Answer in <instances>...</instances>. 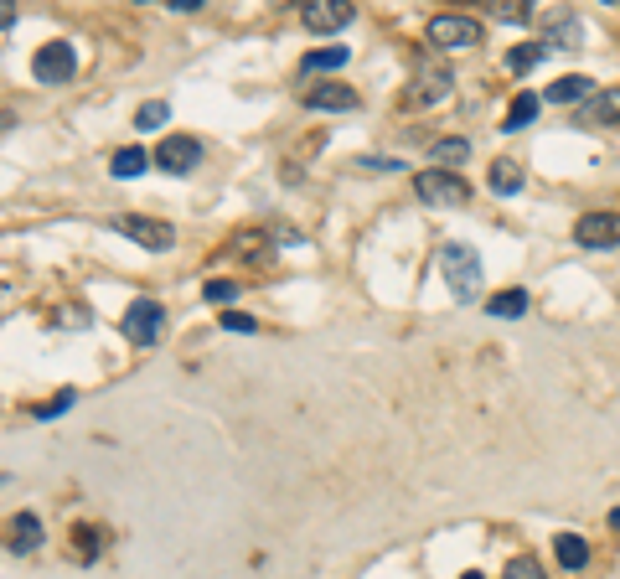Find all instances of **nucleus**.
Instances as JSON below:
<instances>
[{"label":"nucleus","mask_w":620,"mask_h":579,"mask_svg":"<svg viewBox=\"0 0 620 579\" xmlns=\"http://www.w3.org/2000/svg\"><path fill=\"white\" fill-rule=\"evenodd\" d=\"M440 274H445V285H450V295L460 300V306H471V300L481 295V285H486V269H481V259H476V249L471 243H440Z\"/></svg>","instance_id":"1"},{"label":"nucleus","mask_w":620,"mask_h":579,"mask_svg":"<svg viewBox=\"0 0 620 579\" xmlns=\"http://www.w3.org/2000/svg\"><path fill=\"white\" fill-rule=\"evenodd\" d=\"M414 192H419V202H429V207H465V202H471V187H465L455 171H440V166L419 171V176H414Z\"/></svg>","instance_id":"2"},{"label":"nucleus","mask_w":620,"mask_h":579,"mask_svg":"<svg viewBox=\"0 0 620 579\" xmlns=\"http://www.w3.org/2000/svg\"><path fill=\"white\" fill-rule=\"evenodd\" d=\"M124 337H130L135 347H155V342H161L166 337V306H161V300H135V306L130 311H124Z\"/></svg>","instance_id":"3"},{"label":"nucleus","mask_w":620,"mask_h":579,"mask_svg":"<svg viewBox=\"0 0 620 579\" xmlns=\"http://www.w3.org/2000/svg\"><path fill=\"white\" fill-rule=\"evenodd\" d=\"M429 47H440V52L481 47V21H471V16H434L429 21Z\"/></svg>","instance_id":"4"},{"label":"nucleus","mask_w":620,"mask_h":579,"mask_svg":"<svg viewBox=\"0 0 620 579\" xmlns=\"http://www.w3.org/2000/svg\"><path fill=\"white\" fill-rule=\"evenodd\" d=\"M450 88H455L450 68H445V63H429V57H419L414 83H409V104H414V109H424V104H445Z\"/></svg>","instance_id":"5"},{"label":"nucleus","mask_w":620,"mask_h":579,"mask_svg":"<svg viewBox=\"0 0 620 579\" xmlns=\"http://www.w3.org/2000/svg\"><path fill=\"white\" fill-rule=\"evenodd\" d=\"M78 73V52H73V42H47V47H37V57H31V78L37 83H68Z\"/></svg>","instance_id":"6"},{"label":"nucleus","mask_w":620,"mask_h":579,"mask_svg":"<svg viewBox=\"0 0 620 579\" xmlns=\"http://www.w3.org/2000/svg\"><path fill=\"white\" fill-rule=\"evenodd\" d=\"M114 228L124 238H135L140 249H150V254H166L171 243H176V228L161 223V218H135V212H124V218H114Z\"/></svg>","instance_id":"7"},{"label":"nucleus","mask_w":620,"mask_h":579,"mask_svg":"<svg viewBox=\"0 0 620 579\" xmlns=\"http://www.w3.org/2000/svg\"><path fill=\"white\" fill-rule=\"evenodd\" d=\"M574 243L579 249H615L620 243V212H584L574 223Z\"/></svg>","instance_id":"8"},{"label":"nucleus","mask_w":620,"mask_h":579,"mask_svg":"<svg viewBox=\"0 0 620 579\" xmlns=\"http://www.w3.org/2000/svg\"><path fill=\"white\" fill-rule=\"evenodd\" d=\"M352 16H357L352 0H310V6L300 11V21L310 26V32H321V37L341 32V26H352Z\"/></svg>","instance_id":"9"},{"label":"nucleus","mask_w":620,"mask_h":579,"mask_svg":"<svg viewBox=\"0 0 620 579\" xmlns=\"http://www.w3.org/2000/svg\"><path fill=\"white\" fill-rule=\"evenodd\" d=\"M197 161H202V145L192 135H166L161 145H155V166L171 171V176H186Z\"/></svg>","instance_id":"10"},{"label":"nucleus","mask_w":620,"mask_h":579,"mask_svg":"<svg viewBox=\"0 0 620 579\" xmlns=\"http://www.w3.org/2000/svg\"><path fill=\"white\" fill-rule=\"evenodd\" d=\"M305 104L310 109H326V114H341V109H357V88L347 83H321V88H305Z\"/></svg>","instance_id":"11"},{"label":"nucleus","mask_w":620,"mask_h":579,"mask_svg":"<svg viewBox=\"0 0 620 579\" xmlns=\"http://www.w3.org/2000/svg\"><path fill=\"white\" fill-rule=\"evenodd\" d=\"M589 88H595V83H589L584 73H564V78H553V83L543 88V99H548V104H584Z\"/></svg>","instance_id":"12"},{"label":"nucleus","mask_w":620,"mask_h":579,"mask_svg":"<svg viewBox=\"0 0 620 579\" xmlns=\"http://www.w3.org/2000/svg\"><path fill=\"white\" fill-rule=\"evenodd\" d=\"M579 42H584L579 16H553V21H548V37H543V47H548V52H553V47H558V52H574Z\"/></svg>","instance_id":"13"},{"label":"nucleus","mask_w":620,"mask_h":579,"mask_svg":"<svg viewBox=\"0 0 620 579\" xmlns=\"http://www.w3.org/2000/svg\"><path fill=\"white\" fill-rule=\"evenodd\" d=\"M553 554H558V569L579 574V569L589 564V543H584L579 533H558V538H553Z\"/></svg>","instance_id":"14"},{"label":"nucleus","mask_w":620,"mask_h":579,"mask_svg":"<svg viewBox=\"0 0 620 579\" xmlns=\"http://www.w3.org/2000/svg\"><path fill=\"white\" fill-rule=\"evenodd\" d=\"M584 119L589 125H620V88H600V94L584 104Z\"/></svg>","instance_id":"15"},{"label":"nucleus","mask_w":620,"mask_h":579,"mask_svg":"<svg viewBox=\"0 0 620 579\" xmlns=\"http://www.w3.org/2000/svg\"><path fill=\"white\" fill-rule=\"evenodd\" d=\"M522 166L517 161H491V176H486V187L496 192V197H517L522 192Z\"/></svg>","instance_id":"16"},{"label":"nucleus","mask_w":620,"mask_h":579,"mask_svg":"<svg viewBox=\"0 0 620 579\" xmlns=\"http://www.w3.org/2000/svg\"><path fill=\"white\" fill-rule=\"evenodd\" d=\"M145 166H155V156H145V145H119V150H114V161H109V171H114L119 181L140 176Z\"/></svg>","instance_id":"17"},{"label":"nucleus","mask_w":620,"mask_h":579,"mask_svg":"<svg viewBox=\"0 0 620 579\" xmlns=\"http://www.w3.org/2000/svg\"><path fill=\"white\" fill-rule=\"evenodd\" d=\"M465 156H471V140H460V135H445V140H434L429 145V166H460Z\"/></svg>","instance_id":"18"},{"label":"nucleus","mask_w":620,"mask_h":579,"mask_svg":"<svg viewBox=\"0 0 620 579\" xmlns=\"http://www.w3.org/2000/svg\"><path fill=\"white\" fill-rule=\"evenodd\" d=\"M37 543H42V523H37V512L11 517V548H16V554H31Z\"/></svg>","instance_id":"19"},{"label":"nucleus","mask_w":620,"mask_h":579,"mask_svg":"<svg viewBox=\"0 0 620 579\" xmlns=\"http://www.w3.org/2000/svg\"><path fill=\"white\" fill-rule=\"evenodd\" d=\"M486 311H491L496 321H517V316H527V290L517 285V290H502V295H491V300H486Z\"/></svg>","instance_id":"20"},{"label":"nucleus","mask_w":620,"mask_h":579,"mask_svg":"<svg viewBox=\"0 0 620 579\" xmlns=\"http://www.w3.org/2000/svg\"><path fill=\"white\" fill-rule=\"evenodd\" d=\"M543 57H548V47H543V42H517V47L507 52V68L522 78V73H533V68L543 63Z\"/></svg>","instance_id":"21"},{"label":"nucleus","mask_w":620,"mask_h":579,"mask_svg":"<svg viewBox=\"0 0 620 579\" xmlns=\"http://www.w3.org/2000/svg\"><path fill=\"white\" fill-rule=\"evenodd\" d=\"M347 63V47H321V52H305V73H331V68H341Z\"/></svg>","instance_id":"22"},{"label":"nucleus","mask_w":620,"mask_h":579,"mask_svg":"<svg viewBox=\"0 0 620 579\" xmlns=\"http://www.w3.org/2000/svg\"><path fill=\"white\" fill-rule=\"evenodd\" d=\"M538 94H517V104L507 109V130H522V125H533V114H538Z\"/></svg>","instance_id":"23"},{"label":"nucleus","mask_w":620,"mask_h":579,"mask_svg":"<svg viewBox=\"0 0 620 579\" xmlns=\"http://www.w3.org/2000/svg\"><path fill=\"white\" fill-rule=\"evenodd\" d=\"M502 579H548V574H543V564L533 554H517V559H507Z\"/></svg>","instance_id":"24"},{"label":"nucleus","mask_w":620,"mask_h":579,"mask_svg":"<svg viewBox=\"0 0 620 579\" xmlns=\"http://www.w3.org/2000/svg\"><path fill=\"white\" fill-rule=\"evenodd\" d=\"M228 249H233L238 259H264V249H269V243H264V233H254V228H248V233H238V238L228 243Z\"/></svg>","instance_id":"25"},{"label":"nucleus","mask_w":620,"mask_h":579,"mask_svg":"<svg viewBox=\"0 0 620 579\" xmlns=\"http://www.w3.org/2000/svg\"><path fill=\"white\" fill-rule=\"evenodd\" d=\"M171 119V109L161 104V99H150V104H140V114H135V130H161Z\"/></svg>","instance_id":"26"},{"label":"nucleus","mask_w":620,"mask_h":579,"mask_svg":"<svg viewBox=\"0 0 620 579\" xmlns=\"http://www.w3.org/2000/svg\"><path fill=\"white\" fill-rule=\"evenodd\" d=\"M73 543H78V564H93V554H99V528L78 523L73 528Z\"/></svg>","instance_id":"27"},{"label":"nucleus","mask_w":620,"mask_h":579,"mask_svg":"<svg viewBox=\"0 0 620 579\" xmlns=\"http://www.w3.org/2000/svg\"><path fill=\"white\" fill-rule=\"evenodd\" d=\"M68 409H73V388H62V393H52L47 404L31 409V419H57V414H68Z\"/></svg>","instance_id":"28"},{"label":"nucleus","mask_w":620,"mask_h":579,"mask_svg":"<svg viewBox=\"0 0 620 579\" xmlns=\"http://www.w3.org/2000/svg\"><path fill=\"white\" fill-rule=\"evenodd\" d=\"M202 300H212V306H233V300H238V285L233 280H207V290H202Z\"/></svg>","instance_id":"29"},{"label":"nucleus","mask_w":620,"mask_h":579,"mask_svg":"<svg viewBox=\"0 0 620 579\" xmlns=\"http://www.w3.org/2000/svg\"><path fill=\"white\" fill-rule=\"evenodd\" d=\"M352 171H362V176H383V171H403V161H388V156H357Z\"/></svg>","instance_id":"30"},{"label":"nucleus","mask_w":620,"mask_h":579,"mask_svg":"<svg viewBox=\"0 0 620 579\" xmlns=\"http://www.w3.org/2000/svg\"><path fill=\"white\" fill-rule=\"evenodd\" d=\"M491 16H496V21H533V6H512V0H496Z\"/></svg>","instance_id":"31"},{"label":"nucleus","mask_w":620,"mask_h":579,"mask_svg":"<svg viewBox=\"0 0 620 579\" xmlns=\"http://www.w3.org/2000/svg\"><path fill=\"white\" fill-rule=\"evenodd\" d=\"M223 326H228V331H259V321L243 316V311H223Z\"/></svg>","instance_id":"32"},{"label":"nucleus","mask_w":620,"mask_h":579,"mask_svg":"<svg viewBox=\"0 0 620 579\" xmlns=\"http://www.w3.org/2000/svg\"><path fill=\"white\" fill-rule=\"evenodd\" d=\"M161 6H166V11H202L207 0H161Z\"/></svg>","instance_id":"33"},{"label":"nucleus","mask_w":620,"mask_h":579,"mask_svg":"<svg viewBox=\"0 0 620 579\" xmlns=\"http://www.w3.org/2000/svg\"><path fill=\"white\" fill-rule=\"evenodd\" d=\"M16 21V6H11V0H0V26H11Z\"/></svg>","instance_id":"34"},{"label":"nucleus","mask_w":620,"mask_h":579,"mask_svg":"<svg viewBox=\"0 0 620 579\" xmlns=\"http://www.w3.org/2000/svg\"><path fill=\"white\" fill-rule=\"evenodd\" d=\"M11 125H16V119H11V114H6V109H0V135H6V130H11Z\"/></svg>","instance_id":"35"},{"label":"nucleus","mask_w":620,"mask_h":579,"mask_svg":"<svg viewBox=\"0 0 620 579\" xmlns=\"http://www.w3.org/2000/svg\"><path fill=\"white\" fill-rule=\"evenodd\" d=\"M610 528H615V533H620V507H615V512H610Z\"/></svg>","instance_id":"36"},{"label":"nucleus","mask_w":620,"mask_h":579,"mask_svg":"<svg viewBox=\"0 0 620 579\" xmlns=\"http://www.w3.org/2000/svg\"><path fill=\"white\" fill-rule=\"evenodd\" d=\"M460 579H486V574H481V569H465V574H460Z\"/></svg>","instance_id":"37"}]
</instances>
